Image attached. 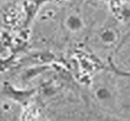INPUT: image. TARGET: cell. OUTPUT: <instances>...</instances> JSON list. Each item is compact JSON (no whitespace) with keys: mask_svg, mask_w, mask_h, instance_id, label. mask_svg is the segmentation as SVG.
Instances as JSON below:
<instances>
[{"mask_svg":"<svg viewBox=\"0 0 130 121\" xmlns=\"http://www.w3.org/2000/svg\"><path fill=\"white\" fill-rule=\"evenodd\" d=\"M117 11L119 14V18L121 21H123V22H129L130 21V6H128V5L119 6Z\"/></svg>","mask_w":130,"mask_h":121,"instance_id":"6","label":"cell"},{"mask_svg":"<svg viewBox=\"0 0 130 121\" xmlns=\"http://www.w3.org/2000/svg\"><path fill=\"white\" fill-rule=\"evenodd\" d=\"M94 95L97 102L105 108H112L115 105V95L113 90L106 85H98L95 87Z\"/></svg>","mask_w":130,"mask_h":121,"instance_id":"2","label":"cell"},{"mask_svg":"<svg viewBox=\"0 0 130 121\" xmlns=\"http://www.w3.org/2000/svg\"><path fill=\"white\" fill-rule=\"evenodd\" d=\"M64 26L67 31L72 33H78L83 30L85 22L81 15H79L78 13H70L64 18Z\"/></svg>","mask_w":130,"mask_h":121,"instance_id":"3","label":"cell"},{"mask_svg":"<svg viewBox=\"0 0 130 121\" xmlns=\"http://www.w3.org/2000/svg\"><path fill=\"white\" fill-rule=\"evenodd\" d=\"M50 69V66L48 65H37V66H31L27 69L23 70L22 74H21V79L23 82H30L31 80H33L34 78H37L38 75L45 73L46 71Z\"/></svg>","mask_w":130,"mask_h":121,"instance_id":"4","label":"cell"},{"mask_svg":"<svg viewBox=\"0 0 130 121\" xmlns=\"http://www.w3.org/2000/svg\"><path fill=\"white\" fill-rule=\"evenodd\" d=\"M36 89H20L15 88L13 85L6 82L2 86V95L18 104H26L31 97L36 94Z\"/></svg>","mask_w":130,"mask_h":121,"instance_id":"1","label":"cell"},{"mask_svg":"<svg viewBox=\"0 0 130 121\" xmlns=\"http://www.w3.org/2000/svg\"><path fill=\"white\" fill-rule=\"evenodd\" d=\"M98 38H99V41L102 43H104L105 46H112L119 39V33L113 27H104L99 32Z\"/></svg>","mask_w":130,"mask_h":121,"instance_id":"5","label":"cell"}]
</instances>
